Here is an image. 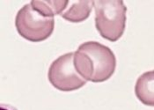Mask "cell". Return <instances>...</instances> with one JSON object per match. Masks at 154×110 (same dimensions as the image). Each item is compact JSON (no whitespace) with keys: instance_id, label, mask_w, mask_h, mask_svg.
Segmentation results:
<instances>
[{"instance_id":"277c9868","label":"cell","mask_w":154,"mask_h":110,"mask_svg":"<svg viewBox=\"0 0 154 110\" xmlns=\"http://www.w3.org/2000/svg\"><path fill=\"white\" fill-rule=\"evenodd\" d=\"M48 80L51 85L63 92L81 88L86 80L77 72L74 64V53H67L53 62L48 70Z\"/></svg>"},{"instance_id":"3957f363","label":"cell","mask_w":154,"mask_h":110,"mask_svg":"<svg viewBox=\"0 0 154 110\" xmlns=\"http://www.w3.org/2000/svg\"><path fill=\"white\" fill-rule=\"evenodd\" d=\"M15 26L21 36L34 42L42 41L54 31V17H46L33 8L31 4L25 5L18 12Z\"/></svg>"},{"instance_id":"6da1fadb","label":"cell","mask_w":154,"mask_h":110,"mask_svg":"<svg viewBox=\"0 0 154 110\" xmlns=\"http://www.w3.org/2000/svg\"><path fill=\"white\" fill-rule=\"evenodd\" d=\"M77 72L86 81L104 82L110 78L116 67V58L108 47L97 41L81 44L74 53Z\"/></svg>"},{"instance_id":"8992f818","label":"cell","mask_w":154,"mask_h":110,"mask_svg":"<svg viewBox=\"0 0 154 110\" xmlns=\"http://www.w3.org/2000/svg\"><path fill=\"white\" fill-rule=\"evenodd\" d=\"M70 7L61 13V17L73 23L85 20L89 17L94 6V1H77L70 2Z\"/></svg>"},{"instance_id":"ba28073f","label":"cell","mask_w":154,"mask_h":110,"mask_svg":"<svg viewBox=\"0 0 154 110\" xmlns=\"http://www.w3.org/2000/svg\"><path fill=\"white\" fill-rule=\"evenodd\" d=\"M0 110H15L14 108H12L11 107H8V106H1V108Z\"/></svg>"},{"instance_id":"5b68a950","label":"cell","mask_w":154,"mask_h":110,"mask_svg":"<svg viewBox=\"0 0 154 110\" xmlns=\"http://www.w3.org/2000/svg\"><path fill=\"white\" fill-rule=\"evenodd\" d=\"M135 93L143 104L154 107V71L147 72L137 78Z\"/></svg>"},{"instance_id":"52a82bcc","label":"cell","mask_w":154,"mask_h":110,"mask_svg":"<svg viewBox=\"0 0 154 110\" xmlns=\"http://www.w3.org/2000/svg\"><path fill=\"white\" fill-rule=\"evenodd\" d=\"M69 1H31V5L37 12L46 17H54L60 14L66 9Z\"/></svg>"},{"instance_id":"7a4b0ae2","label":"cell","mask_w":154,"mask_h":110,"mask_svg":"<svg viewBox=\"0 0 154 110\" xmlns=\"http://www.w3.org/2000/svg\"><path fill=\"white\" fill-rule=\"evenodd\" d=\"M95 26L100 35L110 41H116L124 33L127 7L122 0L94 1Z\"/></svg>"}]
</instances>
